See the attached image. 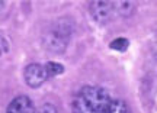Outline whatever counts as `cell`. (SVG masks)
Listing matches in <instances>:
<instances>
[{"instance_id": "obj_10", "label": "cell", "mask_w": 157, "mask_h": 113, "mask_svg": "<svg viewBox=\"0 0 157 113\" xmlns=\"http://www.w3.org/2000/svg\"><path fill=\"white\" fill-rule=\"evenodd\" d=\"M36 113H58V112H57V108L52 103L47 102L44 104H41L39 109H36Z\"/></svg>"}, {"instance_id": "obj_7", "label": "cell", "mask_w": 157, "mask_h": 113, "mask_svg": "<svg viewBox=\"0 0 157 113\" xmlns=\"http://www.w3.org/2000/svg\"><path fill=\"white\" fill-rule=\"evenodd\" d=\"M106 113H132L129 106L127 104L125 100H121V99H112L111 100V104L108 108Z\"/></svg>"}, {"instance_id": "obj_5", "label": "cell", "mask_w": 157, "mask_h": 113, "mask_svg": "<svg viewBox=\"0 0 157 113\" xmlns=\"http://www.w3.org/2000/svg\"><path fill=\"white\" fill-rule=\"evenodd\" d=\"M6 113H36V108L31 97L21 94L12 99V102L6 108Z\"/></svg>"}, {"instance_id": "obj_9", "label": "cell", "mask_w": 157, "mask_h": 113, "mask_svg": "<svg viewBox=\"0 0 157 113\" xmlns=\"http://www.w3.org/2000/svg\"><path fill=\"white\" fill-rule=\"evenodd\" d=\"M128 46H129V41L127 38H117V39H113L109 44V48L118 52H125L128 49Z\"/></svg>"}, {"instance_id": "obj_4", "label": "cell", "mask_w": 157, "mask_h": 113, "mask_svg": "<svg viewBox=\"0 0 157 113\" xmlns=\"http://www.w3.org/2000/svg\"><path fill=\"white\" fill-rule=\"evenodd\" d=\"M89 13L93 22L96 23H108L115 15L112 2H90L89 5Z\"/></svg>"}, {"instance_id": "obj_6", "label": "cell", "mask_w": 157, "mask_h": 113, "mask_svg": "<svg viewBox=\"0 0 157 113\" xmlns=\"http://www.w3.org/2000/svg\"><path fill=\"white\" fill-rule=\"evenodd\" d=\"M44 67H45V71H47V77H48V78H54L57 75H61V74L66 71L64 65L60 64V62H57V61L45 62Z\"/></svg>"}, {"instance_id": "obj_3", "label": "cell", "mask_w": 157, "mask_h": 113, "mask_svg": "<svg viewBox=\"0 0 157 113\" xmlns=\"http://www.w3.org/2000/svg\"><path fill=\"white\" fill-rule=\"evenodd\" d=\"M23 78H25V83H26L28 87H31V89H39L48 80L44 64L32 62V64L26 65L25 70H23Z\"/></svg>"}, {"instance_id": "obj_8", "label": "cell", "mask_w": 157, "mask_h": 113, "mask_svg": "<svg viewBox=\"0 0 157 113\" xmlns=\"http://www.w3.org/2000/svg\"><path fill=\"white\" fill-rule=\"evenodd\" d=\"M113 9H115V13H118L119 16H122V17H128L132 13V5L129 2L113 3Z\"/></svg>"}, {"instance_id": "obj_2", "label": "cell", "mask_w": 157, "mask_h": 113, "mask_svg": "<svg viewBox=\"0 0 157 113\" xmlns=\"http://www.w3.org/2000/svg\"><path fill=\"white\" fill-rule=\"evenodd\" d=\"M71 34H73L71 23L64 19H58L44 34L42 45L47 51L54 52V54H63L68 46Z\"/></svg>"}, {"instance_id": "obj_1", "label": "cell", "mask_w": 157, "mask_h": 113, "mask_svg": "<svg viewBox=\"0 0 157 113\" xmlns=\"http://www.w3.org/2000/svg\"><path fill=\"white\" fill-rule=\"evenodd\" d=\"M112 97L106 89L84 86L77 91L71 104V113H106Z\"/></svg>"}]
</instances>
